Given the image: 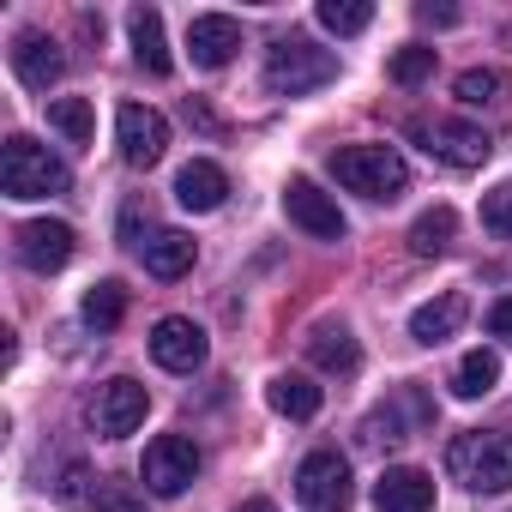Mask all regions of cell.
Returning <instances> with one entry per match:
<instances>
[{
    "label": "cell",
    "mask_w": 512,
    "mask_h": 512,
    "mask_svg": "<svg viewBox=\"0 0 512 512\" xmlns=\"http://www.w3.org/2000/svg\"><path fill=\"white\" fill-rule=\"evenodd\" d=\"M91 506H97V512H145V500H139L127 482H97Z\"/></svg>",
    "instance_id": "f546056e"
},
{
    "label": "cell",
    "mask_w": 512,
    "mask_h": 512,
    "mask_svg": "<svg viewBox=\"0 0 512 512\" xmlns=\"http://www.w3.org/2000/svg\"><path fill=\"white\" fill-rule=\"evenodd\" d=\"M127 37H133V61L151 73V79H163L175 61H169V37H163V19L151 13V7H133L127 13Z\"/></svg>",
    "instance_id": "2e32d148"
},
{
    "label": "cell",
    "mask_w": 512,
    "mask_h": 512,
    "mask_svg": "<svg viewBox=\"0 0 512 512\" xmlns=\"http://www.w3.org/2000/svg\"><path fill=\"white\" fill-rule=\"evenodd\" d=\"M284 211H290V223L296 229H308L314 241H344V211H338V199L320 187V181H308V175H296L290 187H284Z\"/></svg>",
    "instance_id": "9c48e42d"
},
{
    "label": "cell",
    "mask_w": 512,
    "mask_h": 512,
    "mask_svg": "<svg viewBox=\"0 0 512 512\" xmlns=\"http://www.w3.org/2000/svg\"><path fill=\"white\" fill-rule=\"evenodd\" d=\"M145 410H151V392H145L139 380L115 374V380H103L97 398H91V428H97L103 440H127V434L145 422Z\"/></svg>",
    "instance_id": "ba28073f"
},
{
    "label": "cell",
    "mask_w": 512,
    "mask_h": 512,
    "mask_svg": "<svg viewBox=\"0 0 512 512\" xmlns=\"http://www.w3.org/2000/svg\"><path fill=\"white\" fill-rule=\"evenodd\" d=\"M308 356H314V368H326V374H356V362H362V350H356V338H350L344 326H314Z\"/></svg>",
    "instance_id": "ffe728a7"
},
{
    "label": "cell",
    "mask_w": 512,
    "mask_h": 512,
    "mask_svg": "<svg viewBox=\"0 0 512 512\" xmlns=\"http://www.w3.org/2000/svg\"><path fill=\"white\" fill-rule=\"evenodd\" d=\"M49 127H61L73 145H91L97 115H91V103H85V97H55V103H49Z\"/></svg>",
    "instance_id": "d4e9b609"
},
{
    "label": "cell",
    "mask_w": 512,
    "mask_h": 512,
    "mask_svg": "<svg viewBox=\"0 0 512 512\" xmlns=\"http://www.w3.org/2000/svg\"><path fill=\"white\" fill-rule=\"evenodd\" d=\"M266 398H272V410L290 416V422H308V416L320 410V386H314L308 374H272Z\"/></svg>",
    "instance_id": "44dd1931"
},
{
    "label": "cell",
    "mask_w": 512,
    "mask_h": 512,
    "mask_svg": "<svg viewBox=\"0 0 512 512\" xmlns=\"http://www.w3.org/2000/svg\"><path fill=\"white\" fill-rule=\"evenodd\" d=\"M494 380H500V356H494V350H470V356L458 362V374H452V392H458V398H488Z\"/></svg>",
    "instance_id": "cb8c5ba5"
},
{
    "label": "cell",
    "mask_w": 512,
    "mask_h": 512,
    "mask_svg": "<svg viewBox=\"0 0 512 512\" xmlns=\"http://www.w3.org/2000/svg\"><path fill=\"white\" fill-rule=\"evenodd\" d=\"M85 326H97V332H115L121 326V314H127V290L115 284V278H103V284H91L85 290Z\"/></svg>",
    "instance_id": "603a6c76"
},
{
    "label": "cell",
    "mask_w": 512,
    "mask_h": 512,
    "mask_svg": "<svg viewBox=\"0 0 512 512\" xmlns=\"http://www.w3.org/2000/svg\"><path fill=\"white\" fill-rule=\"evenodd\" d=\"M332 79H338V55L308 43V37H278L266 49V85L278 97H308V91H320Z\"/></svg>",
    "instance_id": "277c9868"
},
{
    "label": "cell",
    "mask_w": 512,
    "mask_h": 512,
    "mask_svg": "<svg viewBox=\"0 0 512 512\" xmlns=\"http://www.w3.org/2000/svg\"><path fill=\"white\" fill-rule=\"evenodd\" d=\"M139 476H145V488H151L157 500H175V494H187V482L199 476V446H193L187 434H157V440L145 446Z\"/></svg>",
    "instance_id": "8992f818"
},
{
    "label": "cell",
    "mask_w": 512,
    "mask_h": 512,
    "mask_svg": "<svg viewBox=\"0 0 512 512\" xmlns=\"http://www.w3.org/2000/svg\"><path fill=\"white\" fill-rule=\"evenodd\" d=\"M416 19H422V25H458V7H434V0H422Z\"/></svg>",
    "instance_id": "1f68e13d"
},
{
    "label": "cell",
    "mask_w": 512,
    "mask_h": 512,
    "mask_svg": "<svg viewBox=\"0 0 512 512\" xmlns=\"http://www.w3.org/2000/svg\"><path fill=\"white\" fill-rule=\"evenodd\" d=\"M187 121H193V127H205V133H217V115H211L205 103H193V97H187Z\"/></svg>",
    "instance_id": "836d02e7"
},
{
    "label": "cell",
    "mask_w": 512,
    "mask_h": 512,
    "mask_svg": "<svg viewBox=\"0 0 512 512\" xmlns=\"http://www.w3.org/2000/svg\"><path fill=\"white\" fill-rule=\"evenodd\" d=\"M115 139H121V157H127L133 169H151V163L169 151V121H163L157 109H145V103H121Z\"/></svg>",
    "instance_id": "30bf717a"
},
{
    "label": "cell",
    "mask_w": 512,
    "mask_h": 512,
    "mask_svg": "<svg viewBox=\"0 0 512 512\" xmlns=\"http://www.w3.org/2000/svg\"><path fill=\"white\" fill-rule=\"evenodd\" d=\"M488 332H494V338H506V332H512V296L488 308Z\"/></svg>",
    "instance_id": "d6a6232c"
},
{
    "label": "cell",
    "mask_w": 512,
    "mask_h": 512,
    "mask_svg": "<svg viewBox=\"0 0 512 512\" xmlns=\"http://www.w3.org/2000/svg\"><path fill=\"white\" fill-rule=\"evenodd\" d=\"M13 73H19L25 91H49V85L67 73V55H61L55 37H43V31H19V37H13Z\"/></svg>",
    "instance_id": "8fae6325"
},
{
    "label": "cell",
    "mask_w": 512,
    "mask_h": 512,
    "mask_svg": "<svg viewBox=\"0 0 512 512\" xmlns=\"http://www.w3.org/2000/svg\"><path fill=\"white\" fill-rule=\"evenodd\" d=\"M410 139L428 151V157H440V163H452V169H476L482 157H488V133L482 127H470V121H446V115H416L410 121Z\"/></svg>",
    "instance_id": "5b68a950"
},
{
    "label": "cell",
    "mask_w": 512,
    "mask_h": 512,
    "mask_svg": "<svg viewBox=\"0 0 512 512\" xmlns=\"http://www.w3.org/2000/svg\"><path fill=\"white\" fill-rule=\"evenodd\" d=\"M482 229H494L500 241H512V187H494L482 199Z\"/></svg>",
    "instance_id": "f1b7e54d"
},
{
    "label": "cell",
    "mask_w": 512,
    "mask_h": 512,
    "mask_svg": "<svg viewBox=\"0 0 512 512\" xmlns=\"http://www.w3.org/2000/svg\"><path fill=\"white\" fill-rule=\"evenodd\" d=\"M464 320H470V302H464L458 290H446L440 302H422V308L410 314V338H416V344H446Z\"/></svg>",
    "instance_id": "e0dca14e"
},
{
    "label": "cell",
    "mask_w": 512,
    "mask_h": 512,
    "mask_svg": "<svg viewBox=\"0 0 512 512\" xmlns=\"http://www.w3.org/2000/svg\"><path fill=\"white\" fill-rule=\"evenodd\" d=\"M320 25L338 31V37H362L374 25V7L368 0H320Z\"/></svg>",
    "instance_id": "484cf974"
},
{
    "label": "cell",
    "mask_w": 512,
    "mask_h": 512,
    "mask_svg": "<svg viewBox=\"0 0 512 512\" xmlns=\"http://www.w3.org/2000/svg\"><path fill=\"white\" fill-rule=\"evenodd\" d=\"M235 512H278V506H272V500H241Z\"/></svg>",
    "instance_id": "e575fe53"
},
{
    "label": "cell",
    "mask_w": 512,
    "mask_h": 512,
    "mask_svg": "<svg viewBox=\"0 0 512 512\" xmlns=\"http://www.w3.org/2000/svg\"><path fill=\"white\" fill-rule=\"evenodd\" d=\"M85 482H91V470H85V464H73V470H67V482H61V500H91L97 488H85Z\"/></svg>",
    "instance_id": "4dcf8cb0"
},
{
    "label": "cell",
    "mask_w": 512,
    "mask_h": 512,
    "mask_svg": "<svg viewBox=\"0 0 512 512\" xmlns=\"http://www.w3.org/2000/svg\"><path fill=\"white\" fill-rule=\"evenodd\" d=\"M223 193H229V175H223L217 163H205V157H193V163L175 175V199H181L187 211H217Z\"/></svg>",
    "instance_id": "d6986e66"
},
{
    "label": "cell",
    "mask_w": 512,
    "mask_h": 512,
    "mask_svg": "<svg viewBox=\"0 0 512 512\" xmlns=\"http://www.w3.org/2000/svg\"><path fill=\"white\" fill-rule=\"evenodd\" d=\"M19 260L31 266V272H61L67 260H73V229L67 223H55V217H37V223H25L19 229Z\"/></svg>",
    "instance_id": "4fadbf2b"
},
{
    "label": "cell",
    "mask_w": 512,
    "mask_h": 512,
    "mask_svg": "<svg viewBox=\"0 0 512 512\" xmlns=\"http://www.w3.org/2000/svg\"><path fill=\"white\" fill-rule=\"evenodd\" d=\"M446 470L470 488V494H506L512 488V434L494 428H470L446 446Z\"/></svg>",
    "instance_id": "6da1fadb"
},
{
    "label": "cell",
    "mask_w": 512,
    "mask_h": 512,
    "mask_svg": "<svg viewBox=\"0 0 512 512\" xmlns=\"http://www.w3.org/2000/svg\"><path fill=\"white\" fill-rule=\"evenodd\" d=\"M428 73H434V49H398L392 55V79L398 85H422Z\"/></svg>",
    "instance_id": "83f0119b"
},
{
    "label": "cell",
    "mask_w": 512,
    "mask_h": 512,
    "mask_svg": "<svg viewBox=\"0 0 512 512\" xmlns=\"http://www.w3.org/2000/svg\"><path fill=\"white\" fill-rule=\"evenodd\" d=\"M452 235H458V211H452V205H434V211H422V217L410 223V253L434 260V253L452 247Z\"/></svg>",
    "instance_id": "7402d4cb"
},
{
    "label": "cell",
    "mask_w": 512,
    "mask_h": 512,
    "mask_svg": "<svg viewBox=\"0 0 512 512\" xmlns=\"http://www.w3.org/2000/svg\"><path fill=\"white\" fill-rule=\"evenodd\" d=\"M187 49H193V67H229L241 49V25L229 13H199L187 25Z\"/></svg>",
    "instance_id": "5bb4252c"
},
{
    "label": "cell",
    "mask_w": 512,
    "mask_h": 512,
    "mask_svg": "<svg viewBox=\"0 0 512 512\" xmlns=\"http://www.w3.org/2000/svg\"><path fill=\"white\" fill-rule=\"evenodd\" d=\"M296 500L308 512H344L356 500V482H350V464L338 452H308L302 470H296Z\"/></svg>",
    "instance_id": "52a82bcc"
},
{
    "label": "cell",
    "mask_w": 512,
    "mask_h": 512,
    "mask_svg": "<svg viewBox=\"0 0 512 512\" xmlns=\"http://www.w3.org/2000/svg\"><path fill=\"white\" fill-rule=\"evenodd\" d=\"M139 253H145V272L163 278V284H175V278L193 272V235H181V229H157Z\"/></svg>",
    "instance_id": "ac0fdd59"
},
{
    "label": "cell",
    "mask_w": 512,
    "mask_h": 512,
    "mask_svg": "<svg viewBox=\"0 0 512 512\" xmlns=\"http://www.w3.org/2000/svg\"><path fill=\"white\" fill-rule=\"evenodd\" d=\"M67 181H73L67 163L31 133H13L0 145V193L7 199H49V193H67Z\"/></svg>",
    "instance_id": "7a4b0ae2"
},
{
    "label": "cell",
    "mask_w": 512,
    "mask_h": 512,
    "mask_svg": "<svg viewBox=\"0 0 512 512\" xmlns=\"http://www.w3.org/2000/svg\"><path fill=\"white\" fill-rule=\"evenodd\" d=\"M374 506H380V512H428V506H434V476L416 470V464H392V470L374 482Z\"/></svg>",
    "instance_id": "9a60e30c"
},
{
    "label": "cell",
    "mask_w": 512,
    "mask_h": 512,
    "mask_svg": "<svg viewBox=\"0 0 512 512\" xmlns=\"http://www.w3.org/2000/svg\"><path fill=\"white\" fill-rule=\"evenodd\" d=\"M458 103H500V91H506V73H494V67H470V73H458Z\"/></svg>",
    "instance_id": "4316f807"
},
{
    "label": "cell",
    "mask_w": 512,
    "mask_h": 512,
    "mask_svg": "<svg viewBox=\"0 0 512 512\" xmlns=\"http://www.w3.org/2000/svg\"><path fill=\"white\" fill-rule=\"evenodd\" d=\"M332 175H338V187H350V193H362V199H398L404 187H410V163L392 151V145H344V151H332Z\"/></svg>",
    "instance_id": "3957f363"
},
{
    "label": "cell",
    "mask_w": 512,
    "mask_h": 512,
    "mask_svg": "<svg viewBox=\"0 0 512 512\" xmlns=\"http://www.w3.org/2000/svg\"><path fill=\"white\" fill-rule=\"evenodd\" d=\"M151 356H157V368H169V374H193V368H205V332H199L193 320L169 314V320H157V332H151Z\"/></svg>",
    "instance_id": "7c38bea8"
}]
</instances>
